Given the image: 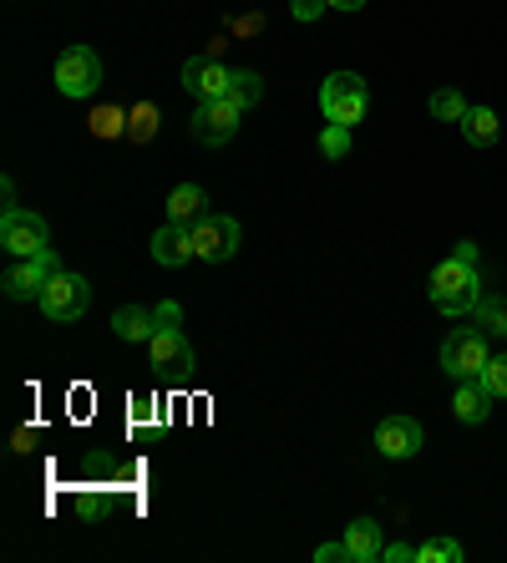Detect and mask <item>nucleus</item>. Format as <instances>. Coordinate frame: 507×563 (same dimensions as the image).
<instances>
[{
    "label": "nucleus",
    "instance_id": "c756f323",
    "mask_svg": "<svg viewBox=\"0 0 507 563\" xmlns=\"http://www.w3.org/2000/svg\"><path fill=\"white\" fill-rule=\"evenodd\" d=\"M456 260H462V264H477V244H472V239H462V244H456Z\"/></svg>",
    "mask_w": 507,
    "mask_h": 563
},
{
    "label": "nucleus",
    "instance_id": "423d86ee",
    "mask_svg": "<svg viewBox=\"0 0 507 563\" xmlns=\"http://www.w3.org/2000/svg\"><path fill=\"white\" fill-rule=\"evenodd\" d=\"M102 87V56L91 52V46H71V52H62V62H56V92L62 97H91Z\"/></svg>",
    "mask_w": 507,
    "mask_h": 563
},
{
    "label": "nucleus",
    "instance_id": "412c9836",
    "mask_svg": "<svg viewBox=\"0 0 507 563\" xmlns=\"http://www.w3.org/2000/svg\"><path fill=\"white\" fill-rule=\"evenodd\" d=\"M229 97H234L239 107H254L264 97V81L260 71H234V81H229Z\"/></svg>",
    "mask_w": 507,
    "mask_h": 563
},
{
    "label": "nucleus",
    "instance_id": "6e6552de",
    "mask_svg": "<svg viewBox=\"0 0 507 563\" xmlns=\"http://www.w3.org/2000/svg\"><path fill=\"white\" fill-rule=\"evenodd\" d=\"M234 250H239V219H229V213H203V219L194 223V260L223 264V260H234Z\"/></svg>",
    "mask_w": 507,
    "mask_h": 563
},
{
    "label": "nucleus",
    "instance_id": "a878e982",
    "mask_svg": "<svg viewBox=\"0 0 507 563\" xmlns=\"http://www.w3.org/2000/svg\"><path fill=\"white\" fill-rule=\"evenodd\" d=\"M326 11H330L326 0H295V5H289V15H295V21H320Z\"/></svg>",
    "mask_w": 507,
    "mask_h": 563
},
{
    "label": "nucleus",
    "instance_id": "20e7f679",
    "mask_svg": "<svg viewBox=\"0 0 507 563\" xmlns=\"http://www.w3.org/2000/svg\"><path fill=\"white\" fill-rule=\"evenodd\" d=\"M365 81L355 77V71H335V77H326V87H320V112H326V122H335V128H355V122L365 118Z\"/></svg>",
    "mask_w": 507,
    "mask_h": 563
},
{
    "label": "nucleus",
    "instance_id": "f03ea898",
    "mask_svg": "<svg viewBox=\"0 0 507 563\" xmlns=\"http://www.w3.org/2000/svg\"><path fill=\"white\" fill-rule=\"evenodd\" d=\"M183 310L173 300L157 305V330L153 341H147V351H153V366L168 371V376H183V371H194V341L183 335Z\"/></svg>",
    "mask_w": 507,
    "mask_h": 563
},
{
    "label": "nucleus",
    "instance_id": "f3484780",
    "mask_svg": "<svg viewBox=\"0 0 507 563\" xmlns=\"http://www.w3.org/2000/svg\"><path fill=\"white\" fill-rule=\"evenodd\" d=\"M345 549H351L355 563L381 559V528H376V518H355V523L345 528Z\"/></svg>",
    "mask_w": 507,
    "mask_h": 563
},
{
    "label": "nucleus",
    "instance_id": "39448f33",
    "mask_svg": "<svg viewBox=\"0 0 507 563\" xmlns=\"http://www.w3.org/2000/svg\"><path fill=\"white\" fill-rule=\"evenodd\" d=\"M0 244H5V254H15V260H31V254L52 250V229H46L41 213H26L11 203L5 219H0Z\"/></svg>",
    "mask_w": 507,
    "mask_h": 563
},
{
    "label": "nucleus",
    "instance_id": "9b49d317",
    "mask_svg": "<svg viewBox=\"0 0 507 563\" xmlns=\"http://www.w3.org/2000/svg\"><path fill=\"white\" fill-rule=\"evenodd\" d=\"M229 81L234 71L213 56H194V62H183V87L198 97V102H213V97H229Z\"/></svg>",
    "mask_w": 507,
    "mask_h": 563
},
{
    "label": "nucleus",
    "instance_id": "ddd939ff",
    "mask_svg": "<svg viewBox=\"0 0 507 563\" xmlns=\"http://www.w3.org/2000/svg\"><path fill=\"white\" fill-rule=\"evenodd\" d=\"M153 260L163 264V269H178V264L194 260V223H163L153 234Z\"/></svg>",
    "mask_w": 507,
    "mask_h": 563
},
{
    "label": "nucleus",
    "instance_id": "dca6fc26",
    "mask_svg": "<svg viewBox=\"0 0 507 563\" xmlns=\"http://www.w3.org/2000/svg\"><path fill=\"white\" fill-rule=\"evenodd\" d=\"M203 203H209V194H203L198 184H178L168 194V219L173 223H198L203 219Z\"/></svg>",
    "mask_w": 507,
    "mask_h": 563
},
{
    "label": "nucleus",
    "instance_id": "f8f14e48",
    "mask_svg": "<svg viewBox=\"0 0 507 563\" xmlns=\"http://www.w3.org/2000/svg\"><path fill=\"white\" fill-rule=\"evenodd\" d=\"M421 421H411V417H386L376 427V452L381 457H396V462H406V457H417L421 452Z\"/></svg>",
    "mask_w": 507,
    "mask_h": 563
},
{
    "label": "nucleus",
    "instance_id": "7c9ffc66",
    "mask_svg": "<svg viewBox=\"0 0 507 563\" xmlns=\"http://www.w3.org/2000/svg\"><path fill=\"white\" fill-rule=\"evenodd\" d=\"M31 446H36V432H31V427H21V432H15V452H31Z\"/></svg>",
    "mask_w": 507,
    "mask_h": 563
},
{
    "label": "nucleus",
    "instance_id": "cd10ccee",
    "mask_svg": "<svg viewBox=\"0 0 507 563\" xmlns=\"http://www.w3.org/2000/svg\"><path fill=\"white\" fill-rule=\"evenodd\" d=\"M315 559H320V563H355L351 549H345V538H340V543H320V549H315Z\"/></svg>",
    "mask_w": 507,
    "mask_h": 563
},
{
    "label": "nucleus",
    "instance_id": "5701e85b",
    "mask_svg": "<svg viewBox=\"0 0 507 563\" xmlns=\"http://www.w3.org/2000/svg\"><path fill=\"white\" fill-rule=\"evenodd\" d=\"M431 118H437V122H462V118H467L462 92H437V97H431Z\"/></svg>",
    "mask_w": 507,
    "mask_h": 563
},
{
    "label": "nucleus",
    "instance_id": "0eeeda50",
    "mask_svg": "<svg viewBox=\"0 0 507 563\" xmlns=\"http://www.w3.org/2000/svg\"><path fill=\"white\" fill-rule=\"evenodd\" d=\"M487 335L482 330H452L442 341V371L452 380H467V376H482L487 371Z\"/></svg>",
    "mask_w": 507,
    "mask_h": 563
},
{
    "label": "nucleus",
    "instance_id": "7ed1b4c3",
    "mask_svg": "<svg viewBox=\"0 0 507 563\" xmlns=\"http://www.w3.org/2000/svg\"><path fill=\"white\" fill-rule=\"evenodd\" d=\"M41 314L46 320H56V325H71V320H81L91 305V289L81 275H71V269H56L52 279H46V289H41Z\"/></svg>",
    "mask_w": 507,
    "mask_h": 563
},
{
    "label": "nucleus",
    "instance_id": "393cba45",
    "mask_svg": "<svg viewBox=\"0 0 507 563\" xmlns=\"http://www.w3.org/2000/svg\"><path fill=\"white\" fill-rule=\"evenodd\" d=\"M482 380H487V391H493V396H507V355H497V361H487V371H482Z\"/></svg>",
    "mask_w": 507,
    "mask_h": 563
},
{
    "label": "nucleus",
    "instance_id": "2f4dec72",
    "mask_svg": "<svg viewBox=\"0 0 507 563\" xmlns=\"http://www.w3.org/2000/svg\"><path fill=\"white\" fill-rule=\"evenodd\" d=\"M326 5H335V11H361L365 0H326Z\"/></svg>",
    "mask_w": 507,
    "mask_h": 563
},
{
    "label": "nucleus",
    "instance_id": "b1692460",
    "mask_svg": "<svg viewBox=\"0 0 507 563\" xmlns=\"http://www.w3.org/2000/svg\"><path fill=\"white\" fill-rule=\"evenodd\" d=\"M320 153H326V157H345V153H351V128H335V122H330L326 137H320Z\"/></svg>",
    "mask_w": 507,
    "mask_h": 563
},
{
    "label": "nucleus",
    "instance_id": "a211bd4d",
    "mask_svg": "<svg viewBox=\"0 0 507 563\" xmlns=\"http://www.w3.org/2000/svg\"><path fill=\"white\" fill-rule=\"evenodd\" d=\"M462 137L472 147H493L497 143V112L493 107H467V118H462Z\"/></svg>",
    "mask_w": 507,
    "mask_h": 563
},
{
    "label": "nucleus",
    "instance_id": "c85d7f7f",
    "mask_svg": "<svg viewBox=\"0 0 507 563\" xmlns=\"http://www.w3.org/2000/svg\"><path fill=\"white\" fill-rule=\"evenodd\" d=\"M381 559H386V563H417V549H406V543H390V549H381Z\"/></svg>",
    "mask_w": 507,
    "mask_h": 563
},
{
    "label": "nucleus",
    "instance_id": "9d476101",
    "mask_svg": "<svg viewBox=\"0 0 507 563\" xmlns=\"http://www.w3.org/2000/svg\"><path fill=\"white\" fill-rule=\"evenodd\" d=\"M56 269H62V264H56V254L46 250V254H31V260H15L0 285H5L11 300H41V289H46V279H52Z\"/></svg>",
    "mask_w": 507,
    "mask_h": 563
},
{
    "label": "nucleus",
    "instance_id": "bb28decb",
    "mask_svg": "<svg viewBox=\"0 0 507 563\" xmlns=\"http://www.w3.org/2000/svg\"><path fill=\"white\" fill-rule=\"evenodd\" d=\"M482 320H487V330L493 335H507V305H477Z\"/></svg>",
    "mask_w": 507,
    "mask_h": 563
},
{
    "label": "nucleus",
    "instance_id": "1a4fd4ad",
    "mask_svg": "<svg viewBox=\"0 0 507 563\" xmlns=\"http://www.w3.org/2000/svg\"><path fill=\"white\" fill-rule=\"evenodd\" d=\"M239 118H244V107L234 102V97H213V102H198V112H194V137L198 143H209V147H219V143H229L239 132Z\"/></svg>",
    "mask_w": 507,
    "mask_h": 563
},
{
    "label": "nucleus",
    "instance_id": "6ab92c4d",
    "mask_svg": "<svg viewBox=\"0 0 507 563\" xmlns=\"http://www.w3.org/2000/svg\"><path fill=\"white\" fill-rule=\"evenodd\" d=\"M91 137H128V112L122 107H97L91 112Z\"/></svg>",
    "mask_w": 507,
    "mask_h": 563
},
{
    "label": "nucleus",
    "instance_id": "f257e3e1",
    "mask_svg": "<svg viewBox=\"0 0 507 563\" xmlns=\"http://www.w3.org/2000/svg\"><path fill=\"white\" fill-rule=\"evenodd\" d=\"M431 300H437V310L442 314H472L482 305L477 264H462L456 254L452 260H442L437 269H431Z\"/></svg>",
    "mask_w": 507,
    "mask_h": 563
},
{
    "label": "nucleus",
    "instance_id": "4be33fe9",
    "mask_svg": "<svg viewBox=\"0 0 507 563\" xmlns=\"http://www.w3.org/2000/svg\"><path fill=\"white\" fill-rule=\"evenodd\" d=\"M417 563H462V543H452V538H431V543L417 549Z\"/></svg>",
    "mask_w": 507,
    "mask_h": 563
},
{
    "label": "nucleus",
    "instance_id": "2eb2a0df",
    "mask_svg": "<svg viewBox=\"0 0 507 563\" xmlns=\"http://www.w3.org/2000/svg\"><path fill=\"white\" fill-rule=\"evenodd\" d=\"M112 330H118L122 341H153L157 310H143V305H122V310L112 314Z\"/></svg>",
    "mask_w": 507,
    "mask_h": 563
},
{
    "label": "nucleus",
    "instance_id": "4468645a",
    "mask_svg": "<svg viewBox=\"0 0 507 563\" xmlns=\"http://www.w3.org/2000/svg\"><path fill=\"white\" fill-rule=\"evenodd\" d=\"M452 411H456V421H467V427H477V421H487V411H493V391H487V380H482V376L456 380Z\"/></svg>",
    "mask_w": 507,
    "mask_h": 563
},
{
    "label": "nucleus",
    "instance_id": "aec40b11",
    "mask_svg": "<svg viewBox=\"0 0 507 563\" xmlns=\"http://www.w3.org/2000/svg\"><path fill=\"white\" fill-rule=\"evenodd\" d=\"M128 137L132 143H153L157 137V107L153 102H137L128 112Z\"/></svg>",
    "mask_w": 507,
    "mask_h": 563
}]
</instances>
